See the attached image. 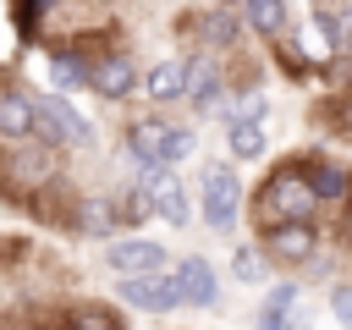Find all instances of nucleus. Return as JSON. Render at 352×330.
Segmentation results:
<instances>
[{
    "mask_svg": "<svg viewBox=\"0 0 352 330\" xmlns=\"http://www.w3.org/2000/svg\"><path fill=\"white\" fill-rule=\"evenodd\" d=\"M314 209H319V198H314L302 170H275L264 182V192H258V220L264 226H275V220H314Z\"/></svg>",
    "mask_w": 352,
    "mask_h": 330,
    "instance_id": "obj_1",
    "label": "nucleus"
},
{
    "mask_svg": "<svg viewBox=\"0 0 352 330\" xmlns=\"http://www.w3.org/2000/svg\"><path fill=\"white\" fill-rule=\"evenodd\" d=\"M204 220L214 231H231L236 226V204H242V182L231 165H204Z\"/></svg>",
    "mask_w": 352,
    "mask_h": 330,
    "instance_id": "obj_2",
    "label": "nucleus"
},
{
    "mask_svg": "<svg viewBox=\"0 0 352 330\" xmlns=\"http://www.w3.org/2000/svg\"><path fill=\"white\" fill-rule=\"evenodd\" d=\"M121 302H132V308H143V314H170V308H182V292H176V275H165V270H143V275H121Z\"/></svg>",
    "mask_w": 352,
    "mask_h": 330,
    "instance_id": "obj_3",
    "label": "nucleus"
},
{
    "mask_svg": "<svg viewBox=\"0 0 352 330\" xmlns=\"http://www.w3.org/2000/svg\"><path fill=\"white\" fill-rule=\"evenodd\" d=\"M264 248H270V258H280V264H308V258L319 253V231H314V220H275Z\"/></svg>",
    "mask_w": 352,
    "mask_h": 330,
    "instance_id": "obj_4",
    "label": "nucleus"
},
{
    "mask_svg": "<svg viewBox=\"0 0 352 330\" xmlns=\"http://www.w3.org/2000/svg\"><path fill=\"white\" fill-rule=\"evenodd\" d=\"M88 88H94L99 99H126V94L138 88V66H132V55H121V50L99 55V60L88 66Z\"/></svg>",
    "mask_w": 352,
    "mask_h": 330,
    "instance_id": "obj_5",
    "label": "nucleus"
},
{
    "mask_svg": "<svg viewBox=\"0 0 352 330\" xmlns=\"http://www.w3.org/2000/svg\"><path fill=\"white\" fill-rule=\"evenodd\" d=\"M104 258H110V270H116V275L170 270V253H165L160 242H148V236H126V242H110V248H104Z\"/></svg>",
    "mask_w": 352,
    "mask_h": 330,
    "instance_id": "obj_6",
    "label": "nucleus"
},
{
    "mask_svg": "<svg viewBox=\"0 0 352 330\" xmlns=\"http://www.w3.org/2000/svg\"><path fill=\"white\" fill-rule=\"evenodd\" d=\"M170 275H176L182 302H192V308H214V302H220V270H214L209 258H182Z\"/></svg>",
    "mask_w": 352,
    "mask_h": 330,
    "instance_id": "obj_7",
    "label": "nucleus"
},
{
    "mask_svg": "<svg viewBox=\"0 0 352 330\" xmlns=\"http://www.w3.org/2000/svg\"><path fill=\"white\" fill-rule=\"evenodd\" d=\"M33 126H38V99L28 88H0V138L22 143L33 138Z\"/></svg>",
    "mask_w": 352,
    "mask_h": 330,
    "instance_id": "obj_8",
    "label": "nucleus"
},
{
    "mask_svg": "<svg viewBox=\"0 0 352 330\" xmlns=\"http://www.w3.org/2000/svg\"><path fill=\"white\" fill-rule=\"evenodd\" d=\"M38 110H44V116L60 126L66 148H88V143H94V121H88V116L72 104V94H44V99H38Z\"/></svg>",
    "mask_w": 352,
    "mask_h": 330,
    "instance_id": "obj_9",
    "label": "nucleus"
},
{
    "mask_svg": "<svg viewBox=\"0 0 352 330\" xmlns=\"http://www.w3.org/2000/svg\"><path fill=\"white\" fill-rule=\"evenodd\" d=\"M220 94H226V82H220V66L209 60V55H192L187 60V104H198V116H209L214 104H220Z\"/></svg>",
    "mask_w": 352,
    "mask_h": 330,
    "instance_id": "obj_10",
    "label": "nucleus"
},
{
    "mask_svg": "<svg viewBox=\"0 0 352 330\" xmlns=\"http://www.w3.org/2000/svg\"><path fill=\"white\" fill-rule=\"evenodd\" d=\"M138 82H143V94H148L154 104H176V99L187 94V60H154Z\"/></svg>",
    "mask_w": 352,
    "mask_h": 330,
    "instance_id": "obj_11",
    "label": "nucleus"
},
{
    "mask_svg": "<svg viewBox=\"0 0 352 330\" xmlns=\"http://www.w3.org/2000/svg\"><path fill=\"white\" fill-rule=\"evenodd\" d=\"M55 154H60V148H50V143H38V138H22L16 154H11V176H16V182H50V176H55Z\"/></svg>",
    "mask_w": 352,
    "mask_h": 330,
    "instance_id": "obj_12",
    "label": "nucleus"
},
{
    "mask_svg": "<svg viewBox=\"0 0 352 330\" xmlns=\"http://www.w3.org/2000/svg\"><path fill=\"white\" fill-rule=\"evenodd\" d=\"M302 176H308V187H314L319 204H346V198H352V170H341V165H330V160L302 165Z\"/></svg>",
    "mask_w": 352,
    "mask_h": 330,
    "instance_id": "obj_13",
    "label": "nucleus"
},
{
    "mask_svg": "<svg viewBox=\"0 0 352 330\" xmlns=\"http://www.w3.org/2000/svg\"><path fill=\"white\" fill-rule=\"evenodd\" d=\"M242 22L253 33H264V38H280L292 28V6L286 0H242Z\"/></svg>",
    "mask_w": 352,
    "mask_h": 330,
    "instance_id": "obj_14",
    "label": "nucleus"
},
{
    "mask_svg": "<svg viewBox=\"0 0 352 330\" xmlns=\"http://www.w3.org/2000/svg\"><path fill=\"white\" fill-rule=\"evenodd\" d=\"M198 38L214 44V50L236 44V38H242V11H204V16H198Z\"/></svg>",
    "mask_w": 352,
    "mask_h": 330,
    "instance_id": "obj_15",
    "label": "nucleus"
},
{
    "mask_svg": "<svg viewBox=\"0 0 352 330\" xmlns=\"http://www.w3.org/2000/svg\"><path fill=\"white\" fill-rule=\"evenodd\" d=\"M160 138H165V121H138L126 132V160L132 165H154L160 160Z\"/></svg>",
    "mask_w": 352,
    "mask_h": 330,
    "instance_id": "obj_16",
    "label": "nucleus"
},
{
    "mask_svg": "<svg viewBox=\"0 0 352 330\" xmlns=\"http://www.w3.org/2000/svg\"><path fill=\"white\" fill-rule=\"evenodd\" d=\"M50 88H55V94L88 88V55H55V60H50Z\"/></svg>",
    "mask_w": 352,
    "mask_h": 330,
    "instance_id": "obj_17",
    "label": "nucleus"
},
{
    "mask_svg": "<svg viewBox=\"0 0 352 330\" xmlns=\"http://www.w3.org/2000/svg\"><path fill=\"white\" fill-rule=\"evenodd\" d=\"M226 143H231V160H264V126L258 121H231L226 126Z\"/></svg>",
    "mask_w": 352,
    "mask_h": 330,
    "instance_id": "obj_18",
    "label": "nucleus"
},
{
    "mask_svg": "<svg viewBox=\"0 0 352 330\" xmlns=\"http://www.w3.org/2000/svg\"><path fill=\"white\" fill-rule=\"evenodd\" d=\"M148 214H160V220H170V226H182L187 220V187L170 176L160 192H148Z\"/></svg>",
    "mask_w": 352,
    "mask_h": 330,
    "instance_id": "obj_19",
    "label": "nucleus"
},
{
    "mask_svg": "<svg viewBox=\"0 0 352 330\" xmlns=\"http://www.w3.org/2000/svg\"><path fill=\"white\" fill-rule=\"evenodd\" d=\"M314 38L324 44V55H346V33H341V6H319V11H314Z\"/></svg>",
    "mask_w": 352,
    "mask_h": 330,
    "instance_id": "obj_20",
    "label": "nucleus"
},
{
    "mask_svg": "<svg viewBox=\"0 0 352 330\" xmlns=\"http://www.w3.org/2000/svg\"><path fill=\"white\" fill-rule=\"evenodd\" d=\"M192 148H198V132L192 126H165V138H160V160L165 165H182Z\"/></svg>",
    "mask_w": 352,
    "mask_h": 330,
    "instance_id": "obj_21",
    "label": "nucleus"
},
{
    "mask_svg": "<svg viewBox=\"0 0 352 330\" xmlns=\"http://www.w3.org/2000/svg\"><path fill=\"white\" fill-rule=\"evenodd\" d=\"M116 220H121V214H116V204H110V198L82 204V231H88V236H110V231H116Z\"/></svg>",
    "mask_w": 352,
    "mask_h": 330,
    "instance_id": "obj_22",
    "label": "nucleus"
},
{
    "mask_svg": "<svg viewBox=\"0 0 352 330\" xmlns=\"http://www.w3.org/2000/svg\"><path fill=\"white\" fill-rule=\"evenodd\" d=\"M231 280L258 286V280H264V253H258V248H236V253H231Z\"/></svg>",
    "mask_w": 352,
    "mask_h": 330,
    "instance_id": "obj_23",
    "label": "nucleus"
},
{
    "mask_svg": "<svg viewBox=\"0 0 352 330\" xmlns=\"http://www.w3.org/2000/svg\"><path fill=\"white\" fill-rule=\"evenodd\" d=\"M264 110H270V99L248 94V99H236V104H231V110H220V116H226V126H231V121H264Z\"/></svg>",
    "mask_w": 352,
    "mask_h": 330,
    "instance_id": "obj_24",
    "label": "nucleus"
},
{
    "mask_svg": "<svg viewBox=\"0 0 352 330\" xmlns=\"http://www.w3.org/2000/svg\"><path fill=\"white\" fill-rule=\"evenodd\" d=\"M292 302H297V280H280L270 297H264V314L258 319H275V314H292Z\"/></svg>",
    "mask_w": 352,
    "mask_h": 330,
    "instance_id": "obj_25",
    "label": "nucleus"
},
{
    "mask_svg": "<svg viewBox=\"0 0 352 330\" xmlns=\"http://www.w3.org/2000/svg\"><path fill=\"white\" fill-rule=\"evenodd\" d=\"M330 314L352 330V286H336V292H330Z\"/></svg>",
    "mask_w": 352,
    "mask_h": 330,
    "instance_id": "obj_26",
    "label": "nucleus"
},
{
    "mask_svg": "<svg viewBox=\"0 0 352 330\" xmlns=\"http://www.w3.org/2000/svg\"><path fill=\"white\" fill-rule=\"evenodd\" d=\"M341 33H346V50H352V6H341Z\"/></svg>",
    "mask_w": 352,
    "mask_h": 330,
    "instance_id": "obj_27",
    "label": "nucleus"
},
{
    "mask_svg": "<svg viewBox=\"0 0 352 330\" xmlns=\"http://www.w3.org/2000/svg\"><path fill=\"white\" fill-rule=\"evenodd\" d=\"M88 324H77V330H110V324H99V314H82Z\"/></svg>",
    "mask_w": 352,
    "mask_h": 330,
    "instance_id": "obj_28",
    "label": "nucleus"
},
{
    "mask_svg": "<svg viewBox=\"0 0 352 330\" xmlns=\"http://www.w3.org/2000/svg\"><path fill=\"white\" fill-rule=\"evenodd\" d=\"M341 126H346V132H352V116H346V121H341Z\"/></svg>",
    "mask_w": 352,
    "mask_h": 330,
    "instance_id": "obj_29",
    "label": "nucleus"
}]
</instances>
